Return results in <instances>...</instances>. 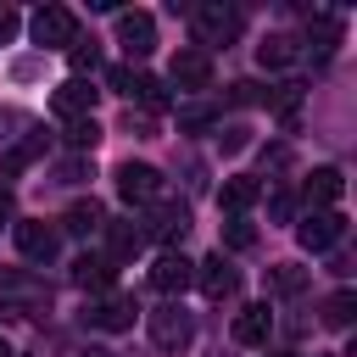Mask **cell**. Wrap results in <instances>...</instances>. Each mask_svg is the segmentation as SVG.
I'll return each instance as SVG.
<instances>
[{
    "mask_svg": "<svg viewBox=\"0 0 357 357\" xmlns=\"http://www.w3.org/2000/svg\"><path fill=\"white\" fill-rule=\"evenodd\" d=\"M17 28H22V17H17L11 6H0V45H6V39H17Z\"/></svg>",
    "mask_w": 357,
    "mask_h": 357,
    "instance_id": "obj_34",
    "label": "cell"
},
{
    "mask_svg": "<svg viewBox=\"0 0 357 357\" xmlns=\"http://www.w3.org/2000/svg\"><path fill=\"white\" fill-rule=\"evenodd\" d=\"M223 245L229 251H245V245H257V229L245 218H234V223H223Z\"/></svg>",
    "mask_w": 357,
    "mask_h": 357,
    "instance_id": "obj_29",
    "label": "cell"
},
{
    "mask_svg": "<svg viewBox=\"0 0 357 357\" xmlns=\"http://www.w3.org/2000/svg\"><path fill=\"white\" fill-rule=\"evenodd\" d=\"M195 279H201V290H206L212 301H223V296H234V290H240V273L223 262V251H218V257H206V262H195Z\"/></svg>",
    "mask_w": 357,
    "mask_h": 357,
    "instance_id": "obj_14",
    "label": "cell"
},
{
    "mask_svg": "<svg viewBox=\"0 0 357 357\" xmlns=\"http://www.w3.org/2000/svg\"><path fill=\"white\" fill-rule=\"evenodd\" d=\"M173 84H178V89H206V84H212V56L195 50V45H184V50L173 56Z\"/></svg>",
    "mask_w": 357,
    "mask_h": 357,
    "instance_id": "obj_13",
    "label": "cell"
},
{
    "mask_svg": "<svg viewBox=\"0 0 357 357\" xmlns=\"http://www.w3.org/2000/svg\"><path fill=\"white\" fill-rule=\"evenodd\" d=\"M84 357H112V351H100V346H89V351H84Z\"/></svg>",
    "mask_w": 357,
    "mask_h": 357,
    "instance_id": "obj_37",
    "label": "cell"
},
{
    "mask_svg": "<svg viewBox=\"0 0 357 357\" xmlns=\"http://www.w3.org/2000/svg\"><path fill=\"white\" fill-rule=\"evenodd\" d=\"M73 279H78L84 290H112V279H117V262H112V257H100V251H84V257L73 262Z\"/></svg>",
    "mask_w": 357,
    "mask_h": 357,
    "instance_id": "obj_16",
    "label": "cell"
},
{
    "mask_svg": "<svg viewBox=\"0 0 357 357\" xmlns=\"http://www.w3.org/2000/svg\"><path fill=\"white\" fill-rule=\"evenodd\" d=\"M134 296H117V290H106V296H95L89 307H84V324H95V329H128L134 324Z\"/></svg>",
    "mask_w": 357,
    "mask_h": 357,
    "instance_id": "obj_7",
    "label": "cell"
},
{
    "mask_svg": "<svg viewBox=\"0 0 357 357\" xmlns=\"http://www.w3.org/2000/svg\"><path fill=\"white\" fill-rule=\"evenodd\" d=\"M0 357H11V346H6V335H0Z\"/></svg>",
    "mask_w": 357,
    "mask_h": 357,
    "instance_id": "obj_38",
    "label": "cell"
},
{
    "mask_svg": "<svg viewBox=\"0 0 357 357\" xmlns=\"http://www.w3.org/2000/svg\"><path fill=\"white\" fill-rule=\"evenodd\" d=\"M128 100H139V106L162 112V106H167V84H162V78H151V73H134V89H128Z\"/></svg>",
    "mask_w": 357,
    "mask_h": 357,
    "instance_id": "obj_24",
    "label": "cell"
},
{
    "mask_svg": "<svg viewBox=\"0 0 357 357\" xmlns=\"http://www.w3.org/2000/svg\"><path fill=\"white\" fill-rule=\"evenodd\" d=\"M346 195V178H340V167H318L312 178H307V201H324V206H335Z\"/></svg>",
    "mask_w": 357,
    "mask_h": 357,
    "instance_id": "obj_19",
    "label": "cell"
},
{
    "mask_svg": "<svg viewBox=\"0 0 357 357\" xmlns=\"http://www.w3.org/2000/svg\"><path fill=\"white\" fill-rule=\"evenodd\" d=\"M123 128H128V134H139V139H151V134H156V128H151V117H134V112L123 117Z\"/></svg>",
    "mask_w": 357,
    "mask_h": 357,
    "instance_id": "obj_35",
    "label": "cell"
},
{
    "mask_svg": "<svg viewBox=\"0 0 357 357\" xmlns=\"http://www.w3.org/2000/svg\"><path fill=\"white\" fill-rule=\"evenodd\" d=\"M351 312H357V296H351V290H335V296L324 301V324H329V329H346Z\"/></svg>",
    "mask_w": 357,
    "mask_h": 357,
    "instance_id": "obj_26",
    "label": "cell"
},
{
    "mask_svg": "<svg viewBox=\"0 0 357 357\" xmlns=\"http://www.w3.org/2000/svg\"><path fill=\"white\" fill-rule=\"evenodd\" d=\"M106 84H112L117 95H128V89H134V67H112V73H106Z\"/></svg>",
    "mask_w": 357,
    "mask_h": 357,
    "instance_id": "obj_32",
    "label": "cell"
},
{
    "mask_svg": "<svg viewBox=\"0 0 357 357\" xmlns=\"http://www.w3.org/2000/svg\"><path fill=\"white\" fill-rule=\"evenodd\" d=\"M0 312L6 318H39V312H50V290L28 273H0Z\"/></svg>",
    "mask_w": 357,
    "mask_h": 357,
    "instance_id": "obj_1",
    "label": "cell"
},
{
    "mask_svg": "<svg viewBox=\"0 0 357 357\" xmlns=\"http://www.w3.org/2000/svg\"><path fill=\"white\" fill-rule=\"evenodd\" d=\"M340 234H346V218H340V212H307L301 229H296V240H301L307 251H329Z\"/></svg>",
    "mask_w": 357,
    "mask_h": 357,
    "instance_id": "obj_10",
    "label": "cell"
},
{
    "mask_svg": "<svg viewBox=\"0 0 357 357\" xmlns=\"http://www.w3.org/2000/svg\"><path fill=\"white\" fill-rule=\"evenodd\" d=\"M190 279H195V262H190V257H178V251H162V257H156V268H151V284H156L162 296L190 290Z\"/></svg>",
    "mask_w": 357,
    "mask_h": 357,
    "instance_id": "obj_12",
    "label": "cell"
},
{
    "mask_svg": "<svg viewBox=\"0 0 357 357\" xmlns=\"http://www.w3.org/2000/svg\"><path fill=\"white\" fill-rule=\"evenodd\" d=\"M212 123H218L212 106H184V112H178V128H212Z\"/></svg>",
    "mask_w": 357,
    "mask_h": 357,
    "instance_id": "obj_30",
    "label": "cell"
},
{
    "mask_svg": "<svg viewBox=\"0 0 357 357\" xmlns=\"http://www.w3.org/2000/svg\"><path fill=\"white\" fill-rule=\"evenodd\" d=\"M257 195H262V184H257V178H223V190H218V206L240 218V212H245Z\"/></svg>",
    "mask_w": 357,
    "mask_h": 357,
    "instance_id": "obj_17",
    "label": "cell"
},
{
    "mask_svg": "<svg viewBox=\"0 0 357 357\" xmlns=\"http://www.w3.org/2000/svg\"><path fill=\"white\" fill-rule=\"evenodd\" d=\"M268 290H273V296H296V290H307V268H296V262L268 268Z\"/></svg>",
    "mask_w": 357,
    "mask_h": 357,
    "instance_id": "obj_25",
    "label": "cell"
},
{
    "mask_svg": "<svg viewBox=\"0 0 357 357\" xmlns=\"http://www.w3.org/2000/svg\"><path fill=\"white\" fill-rule=\"evenodd\" d=\"M145 234H151V240H167V245L184 240V234H190V206L156 195V201H151V218H145Z\"/></svg>",
    "mask_w": 357,
    "mask_h": 357,
    "instance_id": "obj_5",
    "label": "cell"
},
{
    "mask_svg": "<svg viewBox=\"0 0 357 357\" xmlns=\"http://www.w3.org/2000/svg\"><path fill=\"white\" fill-rule=\"evenodd\" d=\"M73 234H95V229H106V212H100V201L89 195V201H73L67 206V218H61Z\"/></svg>",
    "mask_w": 357,
    "mask_h": 357,
    "instance_id": "obj_20",
    "label": "cell"
},
{
    "mask_svg": "<svg viewBox=\"0 0 357 357\" xmlns=\"http://www.w3.org/2000/svg\"><path fill=\"white\" fill-rule=\"evenodd\" d=\"M67 61H73V78H84L95 61H100V50H95V39H73L67 45Z\"/></svg>",
    "mask_w": 357,
    "mask_h": 357,
    "instance_id": "obj_28",
    "label": "cell"
},
{
    "mask_svg": "<svg viewBox=\"0 0 357 357\" xmlns=\"http://www.w3.org/2000/svg\"><path fill=\"white\" fill-rule=\"evenodd\" d=\"M39 156H45V134H28V139H17V145L6 151V162H0V173H6V178H17V173H22L28 162H39Z\"/></svg>",
    "mask_w": 357,
    "mask_h": 357,
    "instance_id": "obj_18",
    "label": "cell"
},
{
    "mask_svg": "<svg viewBox=\"0 0 357 357\" xmlns=\"http://www.w3.org/2000/svg\"><path fill=\"white\" fill-rule=\"evenodd\" d=\"M273 357H284V351H273Z\"/></svg>",
    "mask_w": 357,
    "mask_h": 357,
    "instance_id": "obj_39",
    "label": "cell"
},
{
    "mask_svg": "<svg viewBox=\"0 0 357 357\" xmlns=\"http://www.w3.org/2000/svg\"><path fill=\"white\" fill-rule=\"evenodd\" d=\"M106 240H112V262H128V257H139L145 229H134V223H106Z\"/></svg>",
    "mask_w": 357,
    "mask_h": 357,
    "instance_id": "obj_21",
    "label": "cell"
},
{
    "mask_svg": "<svg viewBox=\"0 0 357 357\" xmlns=\"http://www.w3.org/2000/svg\"><path fill=\"white\" fill-rule=\"evenodd\" d=\"M6 218H11V195L0 190V223H6Z\"/></svg>",
    "mask_w": 357,
    "mask_h": 357,
    "instance_id": "obj_36",
    "label": "cell"
},
{
    "mask_svg": "<svg viewBox=\"0 0 357 357\" xmlns=\"http://www.w3.org/2000/svg\"><path fill=\"white\" fill-rule=\"evenodd\" d=\"M307 39H312V56L329 61L335 45H340V22H335V17H312V22H307Z\"/></svg>",
    "mask_w": 357,
    "mask_h": 357,
    "instance_id": "obj_22",
    "label": "cell"
},
{
    "mask_svg": "<svg viewBox=\"0 0 357 357\" xmlns=\"http://www.w3.org/2000/svg\"><path fill=\"white\" fill-rule=\"evenodd\" d=\"M17 245H22V257H28V262H50V257L61 251V234H56L50 223L28 218V223H17Z\"/></svg>",
    "mask_w": 357,
    "mask_h": 357,
    "instance_id": "obj_11",
    "label": "cell"
},
{
    "mask_svg": "<svg viewBox=\"0 0 357 357\" xmlns=\"http://www.w3.org/2000/svg\"><path fill=\"white\" fill-rule=\"evenodd\" d=\"M229 100H234V106H251V100H262V89L240 78V84H229Z\"/></svg>",
    "mask_w": 357,
    "mask_h": 357,
    "instance_id": "obj_31",
    "label": "cell"
},
{
    "mask_svg": "<svg viewBox=\"0 0 357 357\" xmlns=\"http://www.w3.org/2000/svg\"><path fill=\"white\" fill-rule=\"evenodd\" d=\"M117 45L139 61V56H151L156 50V22H151V11H117Z\"/></svg>",
    "mask_w": 357,
    "mask_h": 357,
    "instance_id": "obj_6",
    "label": "cell"
},
{
    "mask_svg": "<svg viewBox=\"0 0 357 357\" xmlns=\"http://www.w3.org/2000/svg\"><path fill=\"white\" fill-rule=\"evenodd\" d=\"M117 195H123L128 206H151V201L162 195V173H156L151 162H123V167H117Z\"/></svg>",
    "mask_w": 357,
    "mask_h": 357,
    "instance_id": "obj_4",
    "label": "cell"
},
{
    "mask_svg": "<svg viewBox=\"0 0 357 357\" xmlns=\"http://www.w3.org/2000/svg\"><path fill=\"white\" fill-rule=\"evenodd\" d=\"M257 61H262V67H290V61H296V39H290V33H268V39L257 45Z\"/></svg>",
    "mask_w": 357,
    "mask_h": 357,
    "instance_id": "obj_23",
    "label": "cell"
},
{
    "mask_svg": "<svg viewBox=\"0 0 357 357\" xmlns=\"http://www.w3.org/2000/svg\"><path fill=\"white\" fill-rule=\"evenodd\" d=\"M67 145H73V151H95V145H100V123H95V117L67 123Z\"/></svg>",
    "mask_w": 357,
    "mask_h": 357,
    "instance_id": "obj_27",
    "label": "cell"
},
{
    "mask_svg": "<svg viewBox=\"0 0 357 357\" xmlns=\"http://www.w3.org/2000/svg\"><path fill=\"white\" fill-rule=\"evenodd\" d=\"M33 45H73L78 39V22H73V11L67 6H45V11H33Z\"/></svg>",
    "mask_w": 357,
    "mask_h": 357,
    "instance_id": "obj_8",
    "label": "cell"
},
{
    "mask_svg": "<svg viewBox=\"0 0 357 357\" xmlns=\"http://www.w3.org/2000/svg\"><path fill=\"white\" fill-rule=\"evenodd\" d=\"M190 22H195V39H201V45H229V39L240 33V11H234V6H223V0L195 6V11H190Z\"/></svg>",
    "mask_w": 357,
    "mask_h": 357,
    "instance_id": "obj_2",
    "label": "cell"
},
{
    "mask_svg": "<svg viewBox=\"0 0 357 357\" xmlns=\"http://www.w3.org/2000/svg\"><path fill=\"white\" fill-rule=\"evenodd\" d=\"M218 139H223V151H245V145H251V134H245L240 123H234V128H223Z\"/></svg>",
    "mask_w": 357,
    "mask_h": 357,
    "instance_id": "obj_33",
    "label": "cell"
},
{
    "mask_svg": "<svg viewBox=\"0 0 357 357\" xmlns=\"http://www.w3.org/2000/svg\"><path fill=\"white\" fill-rule=\"evenodd\" d=\"M95 95H100V89H95L89 78H67V84H56L50 106H56V117H73V123H78V117L95 112Z\"/></svg>",
    "mask_w": 357,
    "mask_h": 357,
    "instance_id": "obj_9",
    "label": "cell"
},
{
    "mask_svg": "<svg viewBox=\"0 0 357 357\" xmlns=\"http://www.w3.org/2000/svg\"><path fill=\"white\" fill-rule=\"evenodd\" d=\"M145 324H151V340L162 346V351H184L190 340H195V324H190V312L184 307H156V312H145Z\"/></svg>",
    "mask_w": 357,
    "mask_h": 357,
    "instance_id": "obj_3",
    "label": "cell"
},
{
    "mask_svg": "<svg viewBox=\"0 0 357 357\" xmlns=\"http://www.w3.org/2000/svg\"><path fill=\"white\" fill-rule=\"evenodd\" d=\"M268 335H273V307H268V301H251V307L234 318V340H240V346H262Z\"/></svg>",
    "mask_w": 357,
    "mask_h": 357,
    "instance_id": "obj_15",
    "label": "cell"
}]
</instances>
